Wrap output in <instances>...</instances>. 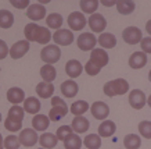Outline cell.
<instances>
[{
    "instance_id": "cell-52",
    "label": "cell",
    "mask_w": 151,
    "mask_h": 149,
    "mask_svg": "<svg viewBox=\"0 0 151 149\" xmlns=\"http://www.w3.org/2000/svg\"><path fill=\"white\" fill-rule=\"evenodd\" d=\"M0 121H1V113H0Z\"/></svg>"
},
{
    "instance_id": "cell-38",
    "label": "cell",
    "mask_w": 151,
    "mask_h": 149,
    "mask_svg": "<svg viewBox=\"0 0 151 149\" xmlns=\"http://www.w3.org/2000/svg\"><path fill=\"white\" fill-rule=\"evenodd\" d=\"M37 27H39V25H37L36 23H31V24H27V25H25L24 33H25V38H27L28 42H33V38H35Z\"/></svg>"
},
{
    "instance_id": "cell-17",
    "label": "cell",
    "mask_w": 151,
    "mask_h": 149,
    "mask_svg": "<svg viewBox=\"0 0 151 149\" xmlns=\"http://www.w3.org/2000/svg\"><path fill=\"white\" fill-rule=\"evenodd\" d=\"M147 64V55L143 53V52H134L132 56L129 57V65L134 68V70H139Z\"/></svg>"
},
{
    "instance_id": "cell-14",
    "label": "cell",
    "mask_w": 151,
    "mask_h": 149,
    "mask_svg": "<svg viewBox=\"0 0 151 149\" xmlns=\"http://www.w3.org/2000/svg\"><path fill=\"white\" fill-rule=\"evenodd\" d=\"M83 71V65L81 64V61L79 60H72L67 61V64H65V73L68 75L69 78H78L79 75L82 74Z\"/></svg>"
},
{
    "instance_id": "cell-51",
    "label": "cell",
    "mask_w": 151,
    "mask_h": 149,
    "mask_svg": "<svg viewBox=\"0 0 151 149\" xmlns=\"http://www.w3.org/2000/svg\"><path fill=\"white\" fill-rule=\"evenodd\" d=\"M148 79L151 81V70H150V73H148Z\"/></svg>"
},
{
    "instance_id": "cell-50",
    "label": "cell",
    "mask_w": 151,
    "mask_h": 149,
    "mask_svg": "<svg viewBox=\"0 0 151 149\" xmlns=\"http://www.w3.org/2000/svg\"><path fill=\"white\" fill-rule=\"evenodd\" d=\"M147 103H148V106L151 107V95H150V96H148V99H147Z\"/></svg>"
},
{
    "instance_id": "cell-24",
    "label": "cell",
    "mask_w": 151,
    "mask_h": 149,
    "mask_svg": "<svg viewBox=\"0 0 151 149\" xmlns=\"http://www.w3.org/2000/svg\"><path fill=\"white\" fill-rule=\"evenodd\" d=\"M24 112L29 113V114H37V113L40 112V102L37 100L36 98H27L24 100Z\"/></svg>"
},
{
    "instance_id": "cell-30",
    "label": "cell",
    "mask_w": 151,
    "mask_h": 149,
    "mask_svg": "<svg viewBox=\"0 0 151 149\" xmlns=\"http://www.w3.org/2000/svg\"><path fill=\"white\" fill-rule=\"evenodd\" d=\"M83 145L87 149H100L101 146V138L99 134H89L83 140Z\"/></svg>"
},
{
    "instance_id": "cell-39",
    "label": "cell",
    "mask_w": 151,
    "mask_h": 149,
    "mask_svg": "<svg viewBox=\"0 0 151 149\" xmlns=\"http://www.w3.org/2000/svg\"><path fill=\"white\" fill-rule=\"evenodd\" d=\"M71 134H73L71 126H61L58 130H57V132H55V137H57L58 141H63V142H64V140H67Z\"/></svg>"
},
{
    "instance_id": "cell-18",
    "label": "cell",
    "mask_w": 151,
    "mask_h": 149,
    "mask_svg": "<svg viewBox=\"0 0 151 149\" xmlns=\"http://www.w3.org/2000/svg\"><path fill=\"white\" fill-rule=\"evenodd\" d=\"M79 91L78 84L73 81V79H67L61 84V92L65 98H73Z\"/></svg>"
},
{
    "instance_id": "cell-12",
    "label": "cell",
    "mask_w": 151,
    "mask_h": 149,
    "mask_svg": "<svg viewBox=\"0 0 151 149\" xmlns=\"http://www.w3.org/2000/svg\"><path fill=\"white\" fill-rule=\"evenodd\" d=\"M45 15H46V9L39 3L29 4V7L27 9V17L32 21H40L45 18Z\"/></svg>"
},
{
    "instance_id": "cell-15",
    "label": "cell",
    "mask_w": 151,
    "mask_h": 149,
    "mask_svg": "<svg viewBox=\"0 0 151 149\" xmlns=\"http://www.w3.org/2000/svg\"><path fill=\"white\" fill-rule=\"evenodd\" d=\"M90 127V123L87 118H85L83 116H75V118L72 120V124H71V128L72 131H75L76 134H83L86 132Z\"/></svg>"
},
{
    "instance_id": "cell-32",
    "label": "cell",
    "mask_w": 151,
    "mask_h": 149,
    "mask_svg": "<svg viewBox=\"0 0 151 149\" xmlns=\"http://www.w3.org/2000/svg\"><path fill=\"white\" fill-rule=\"evenodd\" d=\"M69 110L72 114L75 116H83L85 113L89 110V103L85 102V100H78V102H73L69 107Z\"/></svg>"
},
{
    "instance_id": "cell-1",
    "label": "cell",
    "mask_w": 151,
    "mask_h": 149,
    "mask_svg": "<svg viewBox=\"0 0 151 149\" xmlns=\"http://www.w3.org/2000/svg\"><path fill=\"white\" fill-rule=\"evenodd\" d=\"M103 91L107 96H118V95H124L129 91V82L124 78H116L112 79V81H108L105 82L104 86H103Z\"/></svg>"
},
{
    "instance_id": "cell-35",
    "label": "cell",
    "mask_w": 151,
    "mask_h": 149,
    "mask_svg": "<svg viewBox=\"0 0 151 149\" xmlns=\"http://www.w3.org/2000/svg\"><path fill=\"white\" fill-rule=\"evenodd\" d=\"M69 109H65V107H61V106H55V107H51L50 113H49V118L51 121H60L63 117L67 116Z\"/></svg>"
},
{
    "instance_id": "cell-4",
    "label": "cell",
    "mask_w": 151,
    "mask_h": 149,
    "mask_svg": "<svg viewBox=\"0 0 151 149\" xmlns=\"http://www.w3.org/2000/svg\"><path fill=\"white\" fill-rule=\"evenodd\" d=\"M122 38L128 45H137L142 42L143 39V33L137 27H128L124 29L122 32Z\"/></svg>"
},
{
    "instance_id": "cell-21",
    "label": "cell",
    "mask_w": 151,
    "mask_h": 149,
    "mask_svg": "<svg viewBox=\"0 0 151 149\" xmlns=\"http://www.w3.org/2000/svg\"><path fill=\"white\" fill-rule=\"evenodd\" d=\"M97 43H99L101 47H104V49H112V47H115V45H116V38L111 32H104L99 36Z\"/></svg>"
},
{
    "instance_id": "cell-34",
    "label": "cell",
    "mask_w": 151,
    "mask_h": 149,
    "mask_svg": "<svg viewBox=\"0 0 151 149\" xmlns=\"http://www.w3.org/2000/svg\"><path fill=\"white\" fill-rule=\"evenodd\" d=\"M81 9L83 13L86 14H94L99 7V1L97 0H81Z\"/></svg>"
},
{
    "instance_id": "cell-20",
    "label": "cell",
    "mask_w": 151,
    "mask_h": 149,
    "mask_svg": "<svg viewBox=\"0 0 151 149\" xmlns=\"http://www.w3.org/2000/svg\"><path fill=\"white\" fill-rule=\"evenodd\" d=\"M32 126L35 131H45L50 126V118L45 114H35L32 118Z\"/></svg>"
},
{
    "instance_id": "cell-9",
    "label": "cell",
    "mask_w": 151,
    "mask_h": 149,
    "mask_svg": "<svg viewBox=\"0 0 151 149\" xmlns=\"http://www.w3.org/2000/svg\"><path fill=\"white\" fill-rule=\"evenodd\" d=\"M18 138L21 145H24V146H33L39 141V137L33 128H24Z\"/></svg>"
},
{
    "instance_id": "cell-25",
    "label": "cell",
    "mask_w": 151,
    "mask_h": 149,
    "mask_svg": "<svg viewBox=\"0 0 151 149\" xmlns=\"http://www.w3.org/2000/svg\"><path fill=\"white\" fill-rule=\"evenodd\" d=\"M115 6H116L118 13L122 15H129L130 13H133V10L136 7L134 1H132V0H118Z\"/></svg>"
},
{
    "instance_id": "cell-42",
    "label": "cell",
    "mask_w": 151,
    "mask_h": 149,
    "mask_svg": "<svg viewBox=\"0 0 151 149\" xmlns=\"http://www.w3.org/2000/svg\"><path fill=\"white\" fill-rule=\"evenodd\" d=\"M83 68L86 70V73H87L89 75H97V74H99V73L101 71L100 67H97L96 64H93L92 61H87L86 65H85Z\"/></svg>"
},
{
    "instance_id": "cell-45",
    "label": "cell",
    "mask_w": 151,
    "mask_h": 149,
    "mask_svg": "<svg viewBox=\"0 0 151 149\" xmlns=\"http://www.w3.org/2000/svg\"><path fill=\"white\" fill-rule=\"evenodd\" d=\"M9 52H10V49L7 47V43L0 39V60H3V59H6V57L9 56Z\"/></svg>"
},
{
    "instance_id": "cell-26",
    "label": "cell",
    "mask_w": 151,
    "mask_h": 149,
    "mask_svg": "<svg viewBox=\"0 0 151 149\" xmlns=\"http://www.w3.org/2000/svg\"><path fill=\"white\" fill-rule=\"evenodd\" d=\"M39 142H40L42 148L51 149V148H54L55 145L58 144V140H57V137H55L54 134H51V132H46V134H42L40 135Z\"/></svg>"
},
{
    "instance_id": "cell-41",
    "label": "cell",
    "mask_w": 151,
    "mask_h": 149,
    "mask_svg": "<svg viewBox=\"0 0 151 149\" xmlns=\"http://www.w3.org/2000/svg\"><path fill=\"white\" fill-rule=\"evenodd\" d=\"M4 127H6V130L11 131V132H17V131L21 130V127H22V123H19V121H14V120H10V118H6Z\"/></svg>"
},
{
    "instance_id": "cell-23",
    "label": "cell",
    "mask_w": 151,
    "mask_h": 149,
    "mask_svg": "<svg viewBox=\"0 0 151 149\" xmlns=\"http://www.w3.org/2000/svg\"><path fill=\"white\" fill-rule=\"evenodd\" d=\"M36 93L43 99L51 98L53 93H54V86H53V84H50V82L42 81V82H39V84L36 85Z\"/></svg>"
},
{
    "instance_id": "cell-33",
    "label": "cell",
    "mask_w": 151,
    "mask_h": 149,
    "mask_svg": "<svg viewBox=\"0 0 151 149\" xmlns=\"http://www.w3.org/2000/svg\"><path fill=\"white\" fill-rule=\"evenodd\" d=\"M82 144H83V141L79 138L78 134H71L67 140H64L65 149H81Z\"/></svg>"
},
{
    "instance_id": "cell-40",
    "label": "cell",
    "mask_w": 151,
    "mask_h": 149,
    "mask_svg": "<svg viewBox=\"0 0 151 149\" xmlns=\"http://www.w3.org/2000/svg\"><path fill=\"white\" fill-rule=\"evenodd\" d=\"M139 132L146 140H151V121H142L139 124Z\"/></svg>"
},
{
    "instance_id": "cell-8",
    "label": "cell",
    "mask_w": 151,
    "mask_h": 149,
    "mask_svg": "<svg viewBox=\"0 0 151 149\" xmlns=\"http://www.w3.org/2000/svg\"><path fill=\"white\" fill-rule=\"evenodd\" d=\"M28 50H29V42L28 41H18L11 46L9 55L11 56V59L17 60V59H21L22 56H25Z\"/></svg>"
},
{
    "instance_id": "cell-28",
    "label": "cell",
    "mask_w": 151,
    "mask_h": 149,
    "mask_svg": "<svg viewBox=\"0 0 151 149\" xmlns=\"http://www.w3.org/2000/svg\"><path fill=\"white\" fill-rule=\"evenodd\" d=\"M14 24V15L9 10H0V28L9 29Z\"/></svg>"
},
{
    "instance_id": "cell-54",
    "label": "cell",
    "mask_w": 151,
    "mask_h": 149,
    "mask_svg": "<svg viewBox=\"0 0 151 149\" xmlns=\"http://www.w3.org/2000/svg\"><path fill=\"white\" fill-rule=\"evenodd\" d=\"M0 149H3V148H0Z\"/></svg>"
},
{
    "instance_id": "cell-10",
    "label": "cell",
    "mask_w": 151,
    "mask_h": 149,
    "mask_svg": "<svg viewBox=\"0 0 151 149\" xmlns=\"http://www.w3.org/2000/svg\"><path fill=\"white\" fill-rule=\"evenodd\" d=\"M90 112H92L93 117L97 120H105L110 114V107L104 102H94L90 106Z\"/></svg>"
},
{
    "instance_id": "cell-19",
    "label": "cell",
    "mask_w": 151,
    "mask_h": 149,
    "mask_svg": "<svg viewBox=\"0 0 151 149\" xmlns=\"http://www.w3.org/2000/svg\"><path fill=\"white\" fill-rule=\"evenodd\" d=\"M115 131H116V126H115L114 121H111V120H104L100 126H99V134H100V138L101 137L108 138V137H111V135L115 134Z\"/></svg>"
},
{
    "instance_id": "cell-6",
    "label": "cell",
    "mask_w": 151,
    "mask_h": 149,
    "mask_svg": "<svg viewBox=\"0 0 151 149\" xmlns=\"http://www.w3.org/2000/svg\"><path fill=\"white\" fill-rule=\"evenodd\" d=\"M129 103L136 110L143 109L144 105L147 103V98H146V95H144V92H143L142 89H133L132 92L129 93Z\"/></svg>"
},
{
    "instance_id": "cell-22",
    "label": "cell",
    "mask_w": 151,
    "mask_h": 149,
    "mask_svg": "<svg viewBox=\"0 0 151 149\" xmlns=\"http://www.w3.org/2000/svg\"><path fill=\"white\" fill-rule=\"evenodd\" d=\"M51 39V32L49 31V28H45V27H37L36 33H35V38H33V42H37L40 45H47Z\"/></svg>"
},
{
    "instance_id": "cell-37",
    "label": "cell",
    "mask_w": 151,
    "mask_h": 149,
    "mask_svg": "<svg viewBox=\"0 0 151 149\" xmlns=\"http://www.w3.org/2000/svg\"><path fill=\"white\" fill-rule=\"evenodd\" d=\"M3 146L6 149H18L21 146V142H19V138L17 135H9L7 138L3 142Z\"/></svg>"
},
{
    "instance_id": "cell-11",
    "label": "cell",
    "mask_w": 151,
    "mask_h": 149,
    "mask_svg": "<svg viewBox=\"0 0 151 149\" xmlns=\"http://www.w3.org/2000/svg\"><path fill=\"white\" fill-rule=\"evenodd\" d=\"M89 27H90V29L93 32L100 33L107 27V21H105V18L100 13H94V14H92L89 17Z\"/></svg>"
},
{
    "instance_id": "cell-7",
    "label": "cell",
    "mask_w": 151,
    "mask_h": 149,
    "mask_svg": "<svg viewBox=\"0 0 151 149\" xmlns=\"http://www.w3.org/2000/svg\"><path fill=\"white\" fill-rule=\"evenodd\" d=\"M86 18H85V15L83 13H79V11H73L71 13L68 17V25L69 28L72 29V31H81L86 27Z\"/></svg>"
},
{
    "instance_id": "cell-2",
    "label": "cell",
    "mask_w": 151,
    "mask_h": 149,
    "mask_svg": "<svg viewBox=\"0 0 151 149\" xmlns=\"http://www.w3.org/2000/svg\"><path fill=\"white\" fill-rule=\"evenodd\" d=\"M40 57L46 64L53 65L54 63H57V61L60 60V57H61V50H60V47L57 46V45H47V46H45L42 49Z\"/></svg>"
},
{
    "instance_id": "cell-44",
    "label": "cell",
    "mask_w": 151,
    "mask_h": 149,
    "mask_svg": "<svg viewBox=\"0 0 151 149\" xmlns=\"http://www.w3.org/2000/svg\"><path fill=\"white\" fill-rule=\"evenodd\" d=\"M10 3L15 9H25L29 7V0H10Z\"/></svg>"
},
{
    "instance_id": "cell-46",
    "label": "cell",
    "mask_w": 151,
    "mask_h": 149,
    "mask_svg": "<svg viewBox=\"0 0 151 149\" xmlns=\"http://www.w3.org/2000/svg\"><path fill=\"white\" fill-rule=\"evenodd\" d=\"M51 105H53V107H55V106H61V107H65V109H68V106H67L65 100H63V99L58 98V96H54V98L51 99Z\"/></svg>"
},
{
    "instance_id": "cell-53",
    "label": "cell",
    "mask_w": 151,
    "mask_h": 149,
    "mask_svg": "<svg viewBox=\"0 0 151 149\" xmlns=\"http://www.w3.org/2000/svg\"><path fill=\"white\" fill-rule=\"evenodd\" d=\"M39 149H45V148H39Z\"/></svg>"
},
{
    "instance_id": "cell-48",
    "label": "cell",
    "mask_w": 151,
    "mask_h": 149,
    "mask_svg": "<svg viewBox=\"0 0 151 149\" xmlns=\"http://www.w3.org/2000/svg\"><path fill=\"white\" fill-rule=\"evenodd\" d=\"M146 31H147V33H150V36H151V20H150V21H147V24H146Z\"/></svg>"
},
{
    "instance_id": "cell-29",
    "label": "cell",
    "mask_w": 151,
    "mask_h": 149,
    "mask_svg": "<svg viewBox=\"0 0 151 149\" xmlns=\"http://www.w3.org/2000/svg\"><path fill=\"white\" fill-rule=\"evenodd\" d=\"M64 23V20H63V15L58 14V13H51L46 17V24L49 28H53V29H57L58 31L61 28V25Z\"/></svg>"
},
{
    "instance_id": "cell-13",
    "label": "cell",
    "mask_w": 151,
    "mask_h": 149,
    "mask_svg": "<svg viewBox=\"0 0 151 149\" xmlns=\"http://www.w3.org/2000/svg\"><path fill=\"white\" fill-rule=\"evenodd\" d=\"M93 64H96L97 67H105L108 64V55L104 49H93L92 50V55H90V60Z\"/></svg>"
},
{
    "instance_id": "cell-36",
    "label": "cell",
    "mask_w": 151,
    "mask_h": 149,
    "mask_svg": "<svg viewBox=\"0 0 151 149\" xmlns=\"http://www.w3.org/2000/svg\"><path fill=\"white\" fill-rule=\"evenodd\" d=\"M24 113H25V112H24L22 107H19V106H13V107H11V109L9 110L7 118L22 123V120H24Z\"/></svg>"
},
{
    "instance_id": "cell-5",
    "label": "cell",
    "mask_w": 151,
    "mask_h": 149,
    "mask_svg": "<svg viewBox=\"0 0 151 149\" xmlns=\"http://www.w3.org/2000/svg\"><path fill=\"white\" fill-rule=\"evenodd\" d=\"M53 41H54V45H61V46H68L73 42V33L72 31L69 29H58L55 31V33L53 35Z\"/></svg>"
},
{
    "instance_id": "cell-31",
    "label": "cell",
    "mask_w": 151,
    "mask_h": 149,
    "mask_svg": "<svg viewBox=\"0 0 151 149\" xmlns=\"http://www.w3.org/2000/svg\"><path fill=\"white\" fill-rule=\"evenodd\" d=\"M124 145L126 149H139L142 145V140L136 134H128L124 138Z\"/></svg>"
},
{
    "instance_id": "cell-3",
    "label": "cell",
    "mask_w": 151,
    "mask_h": 149,
    "mask_svg": "<svg viewBox=\"0 0 151 149\" xmlns=\"http://www.w3.org/2000/svg\"><path fill=\"white\" fill-rule=\"evenodd\" d=\"M97 43V39L96 36L90 32H83L81 33L78 36V41H76V45L83 52H87V50H93L94 46H96Z\"/></svg>"
},
{
    "instance_id": "cell-43",
    "label": "cell",
    "mask_w": 151,
    "mask_h": 149,
    "mask_svg": "<svg viewBox=\"0 0 151 149\" xmlns=\"http://www.w3.org/2000/svg\"><path fill=\"white\" fill-rule=\"evenodd\" d=\"M140 46H142L143 53H151V36L143 38L142 42H140Z\"/></svg>"
},
{
    "instance_id": "cell-49",
    "label": "cell",
    "mask_w": 151,
    "mask_h": 149,
    "mask_svg": "<svg viewBox=\"0 0 151 149\" xmlns=\"http://www.w3.org/2000/svg\"><path fill=\"white\" fill-rule=\"evenodd\" d=\"M0 148H4V146H3V138H1V134H0Z\"/></svg>"
},
{
    "instance_id": "cell-16",
    "label": "cell",
    "mask_w": 151,
    "mask_h": 149,
    "mask_svg": "<svg viewBox=\"0 0 151 149\" xmlns=\"http://www.w3.org/2000/svg\"><path fill=\"white\" fill-rule=\"evenodd\" d=\"M7 100L10 103H13L14 106H18V103L25 100V92L21 88H17V86L10 88L7 91Z\"/></svg>"
},
{
    "instance_id": "cell-27",
    "label": "cell",
    "mask_w": 151,
    "mask_h": 149,
    "mask_svg": "<svg viewBox=\"0 0 151 149\" xmlns=\"http://www.w3.org/2000/svg\"><path fill=\"white\" fill-rule=\"evenodd\" d=\"M40 77L43 78L45 82H50L51 84L55 79V77H57V71L51 64H45L40 68Z\"/></svg>"
},
{
    "instance_id": "cell-47",
    "label": "cell",
    "mask_w": 151,
    "mask_h": 149,
    "mask_svg": "<svg viewBox=\"0 0 151 149\" xmlns=\"http://www.w3.org/2000/svg\"><path fill=\"white\" fill-rule=\"evenodd\" d=\"M100 3L105 7H111V6L116 4V0H100Z\"/></svg>"
}]
</instances>
